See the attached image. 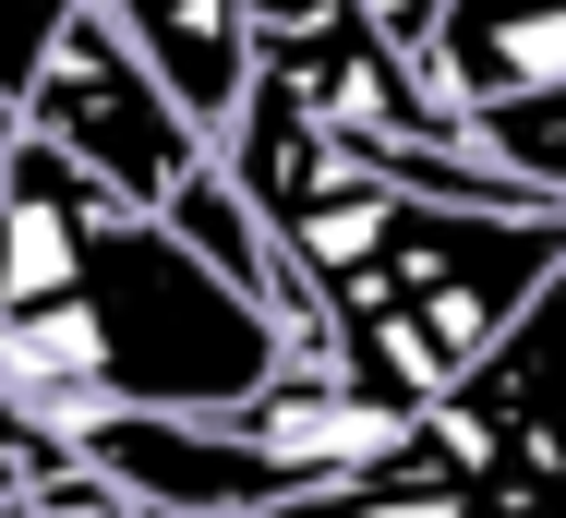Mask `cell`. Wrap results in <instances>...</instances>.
Segmentation results:
<instances>
[{"label": "cell", "instance_id": "cell-1", "mask_svg": "<svg viewBox=\"0 0 566 518\" xmlns=\"http://www.w3.org/2000/svg\"><path fill=\"white\" fill-rule=\"evenodd\" d=\"M218 169L241 182V206L265 217V241L290 253L302 302L326 325V374L349 398L398 411V422L434 411L566 266V206H458V194H422L386 157L314 133L265 85L218 133Z\"/></svg>", "mask_w": 566, "mask_h": 518}, {"label": "cell", "instance_id": "cell-2", "mask_svg": "<svg viewBox=\"0 0 566 518\" xmlns=\"http://www.w3.org/2000/svg\"><path fill=\"white\" fill-rule=\"evenodd\" d=\"M290 325L193 266L145 206L97 194L36 133L0 182V386L49 422H241L290 374Z\"/></svg>", "mask_w": 566, "mask_h": 518}, {"label": "cell", "instance_id": "cell-3", "mask_svg": "<svg viewBox=\"0 0 566 518\" xmlns=\"http://www.w3.org/2000/svg\"><path fill=\"white\" fill-rule=\"evenodd\" d=\"M120 37L145 49V73L181 97V121L218 145L241 97H290L314 133H338L386 169H434L470 157L458 108L434 97V73L374 24V0H97Z\"/></svg>", "mask_w": 566, "mask_h": 518}, {"label": "cell", "instance_id": "cell-4", "mask_svg": "<svg viewBox=\"0 0 566 518\" xmlns=\"http://www.w3.org/2000/svg\"><path fill=\"white\" fill-rule=\"evenodd\" d=\"M24 133L49 145V157H73L97 194H120V206H169L218 145L181 121V97L145 73V49L120 37L109 12L85 0L73 24H61V49H49V73H36V97H24Z\"/></svg>", "mask_w": 566, "mask_h": 518}, {"label": "cell", "instance_id": "cell-5", "mask_svg": "<svg viewBox=\"0 0 566 518\" xmlns=\"http://www.w3.org/2000/svg\"><path fill=\"white\" fill-rule=\"evenodd\" d=\"M422 73L458 121L494 97H531V85H566V0H447L422 24Z\"/></svg>", "mask_w": 566, "mask_h": 518}, {"label": "cell", "instance_id": "cell-6", "mask_svg": "<svg viewBox=\"0 0 566 518\" xmlns=\"http://www.w3.org/2000/svg\"><path fill=\"white\" fill-rule=\"evenodd\" d=\"M482 169H506L531 206H566V85H531V97H494L458 121Z\"/></svg>", "mask_w": 566, "mask_h": 518}, {"label": "cell", "instance_id": "cell-7", "mask_svg": "<svg viewBox=\"0 0 566 518\" xmlns=\"http://www.w3.org/2000/svg\"><path fill=\"white\" fill-rule=\"evenodd\" d=\"M73 470H85V434H73V422H49L36 398H12V386H0V518H24L49 483H73Z\"/></svg>", "mask_w": 566, "mask_h": 518}, {"label": "cell", "instance_id": "cell-8", "mask_svg": "<svg viewBox=\"0 0 566 518\" xmlns=\"http://www.w3.org/2000/svg\"><path fill=\"white\" fill-rule=\"evenodd\" d=\"M85 0H0V108L24 121L36 97V73H49V49H61V24H73Z\"/></svg>", "mask_w": 566, "mask_h": 518}, {"label": "cell", "instance_id": "cell-9", "mask_svg": "<svg viewBox=\"0 0 566 518\" xmlns=\"http://www.w3.org/2000/svg\"><path fill=\"white\" fill-rule=\"evenodd\" d=\"M434 12H447V0H374V24H386L410 61H422V24H434Z\"/></svg>", "mask_w": 566, "mask_h": 518}, {"label": "cell", "instance_id": "cell-10", "mask_svg": "<svg viewBox=\"0 0 566 518\" xmlns=\"http://www.w3.org/2000/svg\"><path fill=\"white\" fill-rule=\"evenodd\" d=\"M12 145H24V121H12V108H0V182H12Z\"/></svg>", "mask_w": 566, "mask_h": 518}]
</instances>
